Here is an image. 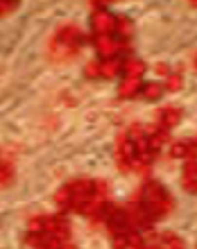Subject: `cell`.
<instances>
[{
    "label": "cell",
    "instance_id": "1",
    "mask_svg": "<svg viewBox=\"0 0 197 249\" xmlns=\"http://www.w3.org/2000/svg\"><path fill=\"white\" fill-rule=\"evenodd\" d=\"M165 141H168V136H163L154 127L129 124L116 138V163L123 172L147 175Z\"/></svg>",
    "mask_w": 197,
    "mask_h": 249
},
{
    "label": "cell",
    "instance_id": "17",
    "mask_svg": "<svg viewBox=\"0 0 197 249\" xmlns=\"http://www.w3.org/2000/svg\"><path fill=\"white\" fill-rule=\"evenodd\" d=\"M191 5H193V7H197V2H191Z\"/></svg>",
    "mask_w": 197,
    "mask_h": 249
},
{
    "label": "cell",
    "instance_id": "13",
    "mask_svg": "<svg viewBox=\"0 0 197 249\" xmlns=\"http://www.w3.org/2000/svg\"><path fill=\"white\" fill-rule=\"evenodd\" d=\"M181 84H184V75H181V72H170V75H168V82H165V91L175 93L181 89Z\"/></svg>",
    "mask_w": 197,
    "mask_h": 249
},
{
    "label": "cell",
    "instance_id": "7",
    "mask_svg": "<svg viewBox=\"0 0 197 249\" xmlns=\"http://www.w3.org/2000/svg\"><path fill=\"white\" fill-rule=\"evenodd\" d=\"M123 82H120L118 95L120 98H136L143 91V75H145V64L138 59H127L123 64Z\"/></svg>",
    "mask_w": 197,
    "mask_h": 249
},
{
    "label": "cell",
    "instance_id": "6",
    "mask_svg": "<svg viewBox=\"0 0 197 249\" xmlns=\"http://www.w3.org/2000/svg\"><path fill=\"white\" fill-rule=\"evenodd\" d=\"M170 154L175 159H184V188L193 195H197V138L181 141L172 145Z\"/></svg>",
    "mask_w": 197,
    "mask_h": 249
},
{
    "label": "cell",
    "instance_id": "2",
    "mask_svg": "<svg viewBox=\"0 0 197 249\" xmlns=\"http://www.w3.org/2000/svg\"><path fill=\"white\" fill-rule=\"evenodd\" d=\"M107 202L109 186L102 179H72L54 193V204L75 215H98Z\"/></svg>",
    "mask_w": 197,
    "mask_h": 249
},
{
    "label": "cell",
    "instance_id": "12",
    "mask_svg": "<svg viewBox=\"0 0 197 249\" xmlns=\"http://www.w3.org/2000/svg\"><path fill=\"white\" fill-rule=\"evenodd\" d=\"M113 249H143V236H141V231L113 238Z\"/></svg>",
    "mask_w": 197,
    "mask_h": 249
},
{
    "label": "cell",
    "instance_id": "10",
    "mask_svg": "<svg viewBox=\"0 0 197 249\" xmlns=\"http://www.w3.org/2000/svg\"><path fill=\"white\" fill-rule=\"evenodd\" d=\"M181 109H177V107H163V109H159L157 113V120H154V129L161 131L163 136H170V131L175 129V124L181 120Z\"/></svg>",
    "mask_w": 197,
    "mask_h": 249
},
{
    "label": "cell",
    "instance_id": "9",
    "mask_svg": "<svg viewBox=\"0 0 197 249\" xmlns=\"http://www.w3.org/2000/svg\"><path fill=\"white\" fill-rule=\"evenodd\" d=\"M143 249H186V243L172 231H154L143 238Z\"/></svg>",
    "mask_w": 197,
    "mask_h": 249
},
{
    "label": "cell",
    "instance_id": "8",
    "mask_svg": "<svg viewBox=\"0 0 197 249\" xmlns=\"http://www.w3.org/2000/svg\"><path fill=\"white\" fill-rule=\"evenodd\" d=\"M116 27H118V14L109 12L105 7L95 5V9L91 12V30L93 36H109V34H116Z\"/></svg>",
    "mask_w": 197,
    "mask_h": 249
},
{
    "label": "cell",
    "instance_id": "5",
    "mask_svg": "<svg viewBox=\"0 0 197 249\" xmlns=\"http://www.w3.org/2000/svg\"><path fill=\"white\" fill-rule=\"evenodd\" d=\"M86 43V36L84 32L79 30L77 25L72 23H66V25L57 27V32L53 34L50 39V59L57 61V64H64V61L72 59L82 53V48Z\"/></svg>",
    "mask_w": 197,
    "mask_h": 249
},
{
    "label": "cell",
    "instance_id": "4",
    "mask_svg": "<svg viewBox=\"0 0 197 249\" xmlns=\"http://www.w3.org/2000/svg\"><path fill=\"white\" fill-rule=\"evenodd\" d=\"M71 243V224L59 213L36 215L27 222L25 245L30 249H64Z\"/></svg>",
    "mask_w": 197,
    "mask_h": 249
},
{
    "label": "cell",
    "instance_id": "3",
    "mask_svg": "<svg viewBox=\"0 0 197 249\" xmlns=\"http://www.w3.org/2000/svg\"><path fill=\"white\" fill-rule=\"evenodd\" d=\"M127 209L138 229H150L154 222L170 215L175 209V199L163 184H159L154 179H145L134 193L131 202L127 204Z\"/></svg>",
    "mask_w": 197,
    "mask_h": 249
},
{
    "label": "cell",
    "instance_id": "14",
    "mask_svg": "<svg viewBox=\"0 0 197 249\" xmlns=\"http://www.w3.org/2000/svg\"><path fill=\"white\" fill-rule=\"evenodd\" d=\"M147 100H157L159 95H163V86H159V84H147L143 86V91H141Z\"/></svg>",
    "mask_w": 197,
    "mask_h": 249
},
{
    "label": "cell",
    "instance_id": "16",
    "mask_svg": "<svg viewBox=\"0 0 197 249\" xmlns=\"http://www.w3.org/2000/svg\"><path fill=\"white\" fill-rule=\"evenodd\" d=\"M64 249H77V247H75V245H71V243H68V245H66Z\"/></svg>",
    "mask_w": 197,
    "mask_h": 249
},
{
    "label": "cell",
    "instance_id": "11",
    "mask_svg": "<svg viewBox=\"0 0 197 249\" xmlns=\"http://www.w3.org/2000/svg\"><path fill=\"white\" fill-rule=\"evenodd\" d=\"M14 177H16V161L14 154L5 147H0V190L12 186Z\"/></svg>",
    "mask_w": 197,
    "mask_h": 249
},
{
    "label": "cell",
    "instance_id": "15",
    "mask_svg": "<svg viewBox=\"0 0 197 249\" xmlns=\"http://www.w3.org/2000/svg\"><path fill=\"white\" fill-rule=\"evenodd\" d=\"M18 9V2H0V18H5V16H9L12 12H16Z\"/></svg>",
    "mask_w": 197,
    "mask_h": 249
},
{
    "label": "cell",
    "instance_id": "18",
    "mask_svg": "<svg viewBox=\"0 0 197 249\" xmlns=\"http://www.w3.org/2000/svg\"><path fill=\"white\" fill-rule=\"evenodd\" d=\"M195 66H197V57H195Z\"/></svg>",
    "mask_w": 197,
    "mask_h": 249
}]
</instances>
